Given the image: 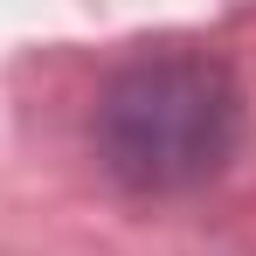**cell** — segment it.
<instances>
[{"instance_id":"6da1fadb","label":"cell","mask_w":256,"mask_h":256,"mask_svg":"<svg viewBox=\"0 0 256 256\" xmlns=\"http://www.w3.org/2000/svg\"><path fill=\"white\" fill-rule=\"evenodd\" d=\"M236 132V97L194 56H160L118 76L104 104V146L111 166L138 187H180L222 166Z\"/></svg>"}]
</instances>
